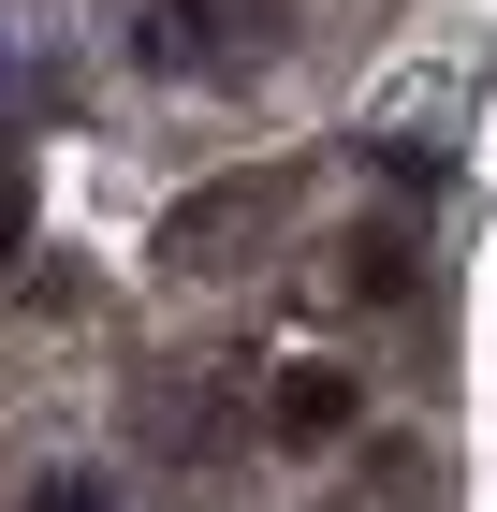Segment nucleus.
<instances>
[{
	"instance_id": "1",
	"label": "nucleus",
	"mask_w": 497,
	"mask_h": 512,
	"mask_svg": "<svg viewBox=\"0 0 497 512\" xmlns=\"http://www.w3.org/2000/svg\"><path fill=\"white\" fill-rule=\"evenodd\" d=\"M147 59H161V74H234L220 0H147Z\"/></svg>"
},
{
	"instance_id": "2",
	"label": "nucleus",
	"mask_w": 497,
	"mask_h": 512,
	"mask_svg": "<svg viewBox=\"0 0 497 512\" xmlns=\"http://www.w3.org/2000/svg\"><path fill=\"white\" fill-rule=\"evenodd\" d=\"M366 395H351V366H278V439H337Z\"/></svg>"
},
{
	"instance_id": "3",
	"label": "nucleus",
	"mask_w": 497,
	"mask_h": 512,
	"mask_svg": "<svg viewBox=\"0 0 497 512\" xmlns=\"http://www.w3.org/2000/svg\"><path fill=\"white\" fill-rule=\"evenodd\" d=\"M30 512H117V483H103V469H44Z\"/></svg>"
},
{
	"instance_id": "4",
	"label": "nucleus",
	"mask_w": 497,
	"mask_h": 512,
	"mask_svg": "<svg viewBox=\"0 0 497 512\" xmlns=\"http://www.w3.org/2000/svg\"><path fill=\"white\" fill-rule=\"evenodd\" d=\"M15 235H30V161L0 147V264H15Z\"/></svg>"
}]
</instances>
